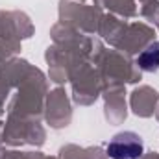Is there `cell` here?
Segmentation results:
<instances>
[{"mask_svg": "<svg viewBox=\"0 0 159 159\" xmlns=\"http://www.w3.org/2000/svg\"><path fill=\"white\" fill-rule=\"evenodd\" d=\"M143 141L137 133L126 131L113 137L107 144V156L113 159H139L143 156Z\"/></svg>", "mask_w": 159, "mask_h": 159, "instance_id": "cell-1", "label": "cell"}, {"mask_svg": "<svg viewBox=\"0 0 159 159\" xmlns=\"http://www.w3.org/2000/svg\"><path fill=\"white\" fill-rule=\"evenodd\" d=\"M152 46H154V52H156L157 56H154V54H152V48L148 46V48L143 52V56L137 59L139 65H141L144 70H156V69L159 67V43L152 44Z\"/></svg>", "mask_w": 159, "mask_h": 159, "instance_id": "cell-2", "label": "cell"}]
</instances>
